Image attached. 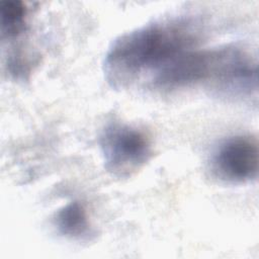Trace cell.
<instances>
[{
  "label": "cell",
  "instance_id": "cell-1",
  "mask_svg": "<svg viewBox=\"0 0 259 259\" xmlns=\"http://www.w3.org/2000/svg\"><path fill=\"white\" fill-rule=\"evenodd\" d=\"M196 42L197 30L186 20L146 24L113 40L104 59L105 78L112 87L123 88L147 73L154 77Z\"/></svg>",
  "mask_w": 259,
  "mask_h": 259
},
{
  "label": "cell",
  "instance_id": "cell-2",
  "mask_svg": "<svg viewBox=\"0 0 259 259\" xmlns=\"http://www.w3.org/2000/svg\"><path fill=\"white\" fill-rule=\"evenodd\" d=\"M99 146L104 168L118 178L135 174L153 154L151 142L142 131L118 121L110 122L102 130Z\"/></svg>",
  "mask_w": 259,
  "mask_h": 259
},
{
  "label": "cell",
  "instance_id": "cell-3",
  "mask_svg": "<svg viewBox=\"0 0 259 259\" xmlns=\"http://www.w3.org/2000/svg\"><path fill=\"white\" fill-rule=\"evenodd\" d=\"M212 174L225 182L244 183L258 174V143L250 136H236L224 141L210 161Z\"/></svg>",
  "mask_w": 259,
  "mask_h": 259
},
{
  "label": "cell",
  "instance_id": "cell-4",
  "mask_svg": "<svg viewBox=\"0 0 259 259\" xmlns=\"http://www.w3.org/2000/svg\"><path fill=\"white\" fill-rule=\"evenodd\" d=\"M54 226L61 235L71 239L83 240L92 234L87 211L78 201L60 208L54 217Z\"/></svg>",
  "mask_w": 259,
  "mask_h": 259
},
{
  "label": "cell",
  "instance_id": "cell-5",
  "mask_svg": "<svg viewBox=\"0 0 259 259\" xmlns=\"http://www.w3.org/2000/svg\"><path fill=\"white\" fill-rule=\"evenodd\" d=\"M27 9L21 1L6 0L0 3L1 32L3 37L12 38L25 30Z\"/></svg>",
  "mask_w": 259,
  "mask_h": 259
}]
</instances>
